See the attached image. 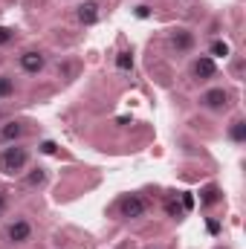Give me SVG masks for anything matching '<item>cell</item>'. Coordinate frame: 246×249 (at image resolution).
I'll return each mask as SVG.
<instances>
[{"instance_id": "1", "label": "cell", "mask_w": 246, "mask_h": 249, "mask_svg": "<svg viewBox=\"0 0 246 249\" xmlns=\"http://www.w3.org/2000/svg\"><path fill=\"white\" fill-rule=\"evenodd\" d=\"M32 162V151L26 142H15V145H3L0 151V174L3 177H20Z\"/></svg>"}, {"instance_id": "2", "label": "cell", "mask_w": 246, "mask_h": 249, "mask_svg": "<svg viewBox=\"0 0 246 249\" xmlns=\"http://www.w3.org/2000/svg\"><path fill=\"white\" fill-rule=\"evenodd\" d=\"M197 105H200L203 110H209V113H223V110L232 105V93H229L223 84H211V87L200 90Z\"/></svg>"}, {"instance_id": "3", "label": "cell", "mask_w": 246, "mask_h": 249, "mask_svg": "<svg viewBox=\"0 0 246 249\" xmlns=\"http://www.w3.org/2000/svg\"><path fill=\"white\" fill-rule=\"evenodd\" d=\"M32 235H35V226H32V220L23 217V214H15V217L6 223V229H3V238H6L9 247H26V244L32 241Z\"/></svg>"}, {"instance_id": "4", "label": "cell", "mask_w": 246, "mask_h": 249, "mask_svg": "<svg viewBox=\"0 0 246 249\" xmlns=\"http://www.w3.org/2000/svg\"><path fill=\"white\" fill-rule=\"evenodd\" d=\"M165 44H168V50H171L174 55H191V53L197 50V35H194V29H188V26H174V29H168Z\"/></svg>"}, {"instance_id": "5", "label": "cell", "mask_w": 246, "mask_h": 249, "mask_svg": "<svg viewBox=\"0 0 246 249\" xmlns=\"http://www.w3.org/2000/svg\"><path fill=\"white\" fill-rule=\"evenodd\" d=\"M116 214L122 220H142L148 214V200L142 194H122L116 200Z\"/></svg>"}, {"instance_id": "6", "label": "cell", "mask_w": 246, "mask_h": 249, "mask_svg": "<svg viewBox=\"0 0 246 249\" xmlns=\"http://www.w3.org/2000/svg\"><path fill=\"white\" fill-rule=\"evenodd\" d=\"M47 67H50V55L44 53V50H23L20 55H18V70L23 72V75H44L47 72Z\"/></svg>"}, {"instance_id": "7", "label": "cell", "mask_w": 246, "mask_h": 249, "mask_svg": "<svg viewBox=\"0 0 246 249\" xmlns=\"http://www.w3.org/2000/svg\"><path fill=\"white\" fill-rule=\"evenodd\" d=\"M188 75H191V81H211L214 75H217V61L214 58H209V55H194L191 64H188Z\"/></svg>"}, {"instance_id": "8", "label": "cell", "mask_w": 246, "mask_h": 249, "mask_svg": "<svg viewBox=\"0 0 246 249\" xmlns=\"http://www.w3.org/2000/svg\"><path fill=\"white\" fill-rule=\"evenodd\" d=\"M29 133V127L23 119H9V122H0V145H15V142H23Z\"/></svg>"}, {"instance_id": "9", "label": "cell", "mask_w": 246, "mask_h": 249, "mask_svg": "<svg viewBox=\"0 0 246 249\" xmlns=\"http://www.w3.org/2000/svg\"><path fill=\"white\" fill-rule=\"evenodd\" d=\"M99 18H102V3L99 0H81L75 6V20L81 26H93V23H99Z\"/></svg>"}, {"instance_id": "10", "label": "cell", "mask_w": 246, "mask_h": 249, "mask_svg": "<svg viewBox=\"0 0 246 249\" xmlns=\"http://www.w3.org/2000/svg\"><path fill=\"white\" fill-rule=\"evenodd\" d=\"M20 177H23V186L26 188H44L47 180H50V171H47L44 165H32V168H26Z\"/></svg>"}, {"instance_id": "11", "label": "cell", "mask_w": 246, "mask_h": 249, "mask_svg": "<svg viewBox=\"0 0 246 249\" xmlns=\"http://www.w3.org/2000/svg\"><path fill=\"white\" fill-rule=\"evenodd\" d=\"M20 93V81L15 72H0V102H9Z\"/></svg>"}, {"instance_id": "12", "label": "cell", "mask_w": 246, "mask_h": 249, "mask_svg": "<svg viewBox=\"0 0 246 249\" xmlns=\"http://www.w3.org/2000/svg\"><path fill=\"white\" fill-rule=\"evenodd\" d=\"M226 139L232 145H246V119L244 116H235L232 122L226 124Z\"/></svg>"}, {"instance_id": "13", "label": "cell", "mask_w": 246, "mask_h": 249, "mask_svg": "<svg viewBox=\"0 0 246 249\" xmlns=\"http://www.w3.org/2000/svg\"><path fill=\"white\" fill-rule=\"evenodd\" d=\"M209 58H214V61H229L232 58V44L226 41V38H211V44H209V53H206Z\"/></svg>"}, {"instance_id": "14", "label": "cell", "mask_w": 246, "mask_h": 249, "mask_svg": "<svg viewBox=\"0 0 246 249\" xmlns=\"http://www.w3.org/2000/svg\"><path fill=\"white\" fill-rule=\"evenodd\" d=\"M223 200V194H220V188L214 186V183H209V186L200 188V206L203 209H211V206H217Z\"/></svg>"}, {"instance_id": "15", "label": "cell", "mask_w": 246, "mask_h": 249, "mask_svg": "<svg viewBox=\"0 0 246 249\" xmlns=\"http://www.w3.org/2000/svg\"><path fill=\"white\" fill-rule=\"evenodd\" d=\"M133 64H136V58H133L130 50H119L116 53V70L119 72H133Z\"/></svg>"}, {"instance_id": "16", "label": "cell", "mask_w": 246, "mask_h": 249, "mask_svg": "<svg viewBox=\"0 0 246 249\" xmlns=\"http://www.w3.org/2000/svg\"><path fill=\"white\" fill-rule=\"evenodd\" d=\"M18 41V29L15 26H0V50L3 47H12Z\"/></svg>"}, {"instance_id": "17", "label": "cell", "mask_w": 246, "mask_h": 249, "mask_svg": "<svg viewBox=\"0 0 246 249\" xmlns=\"http://www.w3.org/2000/svg\"><path fill=\"white\" fill-rule=\"evenodd\" d=\"M165 214H168L171 220H180V217L185 214L183 203H177V200H168V203H165Z\"/></svg>"}, {"instance_id": "18", "label": "cell", "mask_w": 246, "mask_h": 249, "mask_svg": "<svg viewBox=\"0 0 246 249\" xmlns=\"http://www.w3.org/2000/svg\"><path fill=\"white\" fill-rule=\"evenodd\" d=\"M38 151H41V154H50V157H53V154H58V145H55L53 139H41V142H38Z\"/></svg>"}, {"instance_id": "19", "label": "cell", "mask_w": 246, "mask_h": 249, "mask_svg": "<svg viewBox=\"0 0 246 249\" xmlns=\"http://www.w3.org/2000/svg\"><path fill=\"white\" fill-rule=\"evenodd\" d=\"M232 58H235V61H232V75L241 81V75H244V58H241V55H232Z\"/></svg>"}, {"instance_id": "20", "label": "cell", "mask_w": 246, "mask_h": 249, "mask_svg": "<svg viewBox=\"0 0 246 249\" xmlns=\"http://www.w3.org/2000/svg\"><path fill=\"white\" fill-rule=\"evenodd\" d=\"M133 15H136L139 20H145V18H151V6H145V3H139V6H133Z\"/></svg>"}, {"instance_id": "21", "label": "cell", "mask_w": 246, "mask_h": 249, "mask_svg": "<svg viewBox=\"0 0 246 249\" xmlns=\"http://www.w3.org/2000/svg\"><path fill=\"white\" fill-rule=\"evenodd\" d=\"M6 209H9V191L0 186V214H6Z\"/></svg>"}, {"instance_id": "22", "label": "cell", "mask_w": 246, "mask_h": 249, "mask_svg": "<svg viewBox=\"0 0 246 249\" xmlns=\"http://www.w3.org/2000/svg\"><path fill=\"white\" fill-rule=\"evenodd\" d=\"M191 206H194V197H191L188 191H183V209H185V212H188Z\"/></svg>"}, {"instance_id": "23", "label": "cell", "mask_w": 246, "mask_h": 249, "mask_svg": "<svg viewBox=\"0 0 246 249\" xmlns=\"http://www.w3.org/2000/svg\"><path fill=\"white\" fill-rule=\"evenodd\" d=\"M0 122H6V110H3V105H0Z\"/></svg>"}, {"instance_id": "24", "label": "cell", "mask_w": 246, "mask_h": 249, "mask_svg": "<svg viewBox=\"0 0 246 249\" xmlns=\"http://www.w3.org/2000/svg\"><path fill=\"white\" fill-rule=\"evenodd\" d=\"M116 249H133V244H122V247H116Z\"/></svg>"}, {"instance_id": "25", "label": "cell", "mask_w": 246, "mask_h": 249, "mask_svg": "<svg viewBox=\"0 0 246 249\" xmlns=\"http://www.w3.org/2000/svg\"><path fill=\"white\" fill-rule=\"evenodd\" d=\"M151 249H157V247H151Z\"/></svg>"}]
</instances>
